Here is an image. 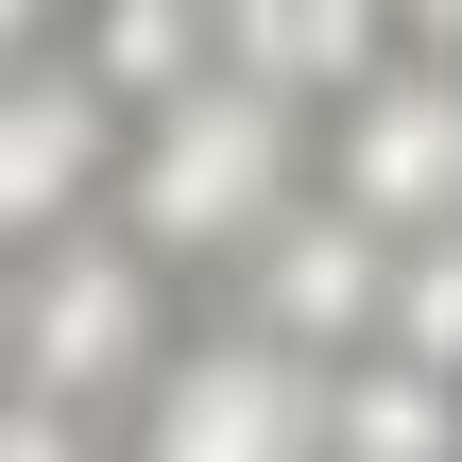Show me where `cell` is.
Here are the masks:
<instances>
[{
    "mask_svg": "<svg viewBox=\"0 0 462 462\" xmlns=\"http://www.w3.org/2000/svg\"><path fill=\"white\" fill-rule=\"evenodd\" d=\"M0 462H120V411H86V394H34V377H0Z\"/></svg>",
    "mask_w": 462,
    "mask_h": 462,
    "instance_id": "11",
    "label": "cell"
},
{
    "mask_svg": "<svg viewBox=\"0 0 462 462\" xmlns=\"http://www.w3.org/2000/svg\"><path fill=\"white\" fill-rule=\"evenodd\" d=\"M394 51H411V0H223V69H257L291 103H343Z\"/></svg>",
    "mask_w": 462,
    "mask_h": 462,
    "instance_id": "7",
    "label": "cell"
},
{
    "mask_svg": "<svg viewBox=\"0 0 462 462\" xmlns=\"http://www.w3.org/2000/svg\"><path fill=\"white\" fill-rule=\"evenodd\" d=\"M120 462H326V360L274 326H206L120 394Z\"/></svg>",
    "mask_w": 462,
    "mask_h": 462,
    "instance_id": "3",
    "label": "cell"
},
{
    "mask_svg": "<svg viewBox=\"0 0 462 462\" xmlns=\"http://www.w3.org/2000/svg\"><path fill=\"white\" fill-rule=\"evenodd\" d=\"M411 34H429V51H462V0H411Z\"/></svg>",
    "mask_w": 462,
    "mask_h": 462,
    "instance_id": "13",
    "label": "cell"
},
{
    "mask_svg": "<svg viewBox=\"0 0 462 462\" xmlns=\"http://www.w3.org/2000/svg\"><path fill=\"white\" fill-rule=\"evenodd\" d=\"M326 462H462V377L394 360V343L326 360Z\"/></svg>",
    "mask_w": 462,
    "mask_h": 462,
    "instance_id": "8",
    "label": "cell"
},
{
    "mask_svg": "<svg viewBox=\"0 0 462 462\" xmlns=\"http://www.w3.org/2000/svg\"><path fill=\"white\" fill-rule=\"evenodd\" d=\"M154 360H171V257H154V240H120V223H51L34 257H0V377L120 411Z\"/></svg>",
    "mask_w": 462,
    "mask_h": 462,
    "instance_id": "2",
    "label": "cell"
},
{
    "mask_svg": "<svg viewBox=\"0 0 462 462\" xmlns=\"http://www.w3.org/2000/svg\"><path fill=\"white\" fill-rule=\"evenodd\" d=\"M120 189V86L86 51H0V257H34L51 223H103Z\"/></svg>",
    "mask_w": 462,
    "mask_h": 462,
    "instance_id": "4",
    "label": "cell"
},
{
    "mask_svg": "<svg viewBox=\"0 0 462 462\" xmlns=\"http://www.w3.org/2000/svg\"><path fill=\"white\" fill-rule=\"evenodd\" d=\"M51 17H69V0H0V51H34V34H51Z\"/></svg>",
    "mask_w": 462,
    "mask_h": 462,
    "instance_id": "12",
    "label": "cell"
},
{
    "mask_svg": "<svg viewBox=\"0 0 462 462\" xmlns=\"http://www.w3.org/2000/svg\"><path fill=\"white\" fill-rule=\"evenodd\" d=\"M326 189L343 206H377L394 240L411 223H462V51H394V69H360L343 103H326Z\"/></svg>",
    "mask_w": 462,
    "mask_h": 462,
    "instance_id": "5",
    "label": "cell"
},
{
    "mask_svg": "<svg viewBox=\"0 0 462 462\" xmlns=\"http://www.w3.org/2000/svg\"><path fill=\"white\" fill-rule=\"evenodd\" d=\"M69 51H86V69L120 86V120H137V103H171L189 69H223V0H86Z\"/></svg>",
    "mask_w": 462,
    "mask_h": 462,
    "instance_id": "9",
    "label": "cell"
},
{
    "mask_svg": "<svg viewBox=\"0 0 462 462\" xmlns=\"http://www.w3.org/2000/svg\"><path fill=\"white\" fill-rule=\"evenodd\" d=\"M377 291H394V223L343 206V189H291L274 240L240 257V326H274V343H309V360H360V343H377Z\"/></svg>",
    "mask_w": 462,
    "mask_h": 462,
    "instance_id": "6",
    "label": "cell"
},
{
    "mask_svg": "<svg viewBox=\"0 0 462 462\" xmlns=\"http://www.w3.org/2000/svg\"><path fill=\"white\" fill-rule=\"evenodd\" d=\"M291 189H309V103L257 86V69H189L171 103L120 120V189H103V223L154 240L171 274H240V257L274 240Z\"/></svg>",
    "mask_w": 462,
    "mask_h": 462,
    "instance_id": "1",
    "label": "cell"
},
{
    "mask_svg": "<svg viewBox=\"0 0 462 462\" xmlns=\"http://www.w3.org/2000/svg\"><path fill=\"white\" fill-rule=\"evenodd\" d=\"M377 343H394V360H429V377H462V223H411V240H394Z\"/></svg>",
    "mask_w": 462,
    "mask_h": 462,
    "instance_id": "10",
    "label": "cell"
}]
</instances>
